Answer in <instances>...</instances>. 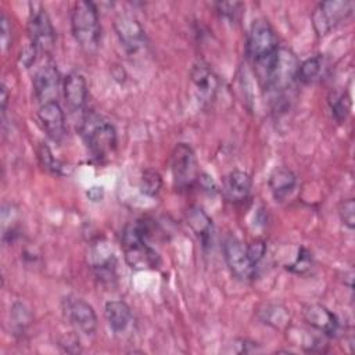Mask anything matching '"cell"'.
I'll return each instance as SVG.
<instances>
[{"label": "cell", "instance_id": "6da1fadb", "mask_svg": "<svg viewBox=\"0 0 355 355\" xmlns=\"http://www.w3.org/2000/svg\"><path fill=\"white\" fill-rule=\"evenodd\" d=\"M79 130L89 153L97 161L105 159L116 147V130L114 125L94 112L83 118Z\"/></svg>", "mask_w": 355, "mask_h": 355}, {"label": "cell", "instance_id": "7a4b0ae2", "mask_svg": "<svg viewBox=\"0 0 355 355\" xmlns=\"http://www.w3.org/2000/svg\"><path fill=\"white\" fill-rule=\"evenodd\" d=\"M71 29L78 44L86 50L97 49L101 35L98 11L93 1H76L71 11Z\"/></svg>", "mask_w": 355, "mask_h": 355}, {"label": "cell", "instance_id": "3957f363", "mask_svg": "<svg viewBox=\"0 0 355 355\" xmlns=\"http://www.w3.org/2000/svg\"><path fill=\"white\" fill-rule=\"evenodd\" d=\"M279 50V39L275 29L266 19H255L251 24L247 36L245 53L247 57L259 68L265 67L268 61Z\"/></svg>", "mask_w": 355, "mask_h": 355}, {"label": "cell", "instance_id": "277c9868", "mask_svg": "<svg viewBox=\"0 0 355 355\" xmlns=\"http://www.w3.org/2000/svg\"><path fill=\"white\" fill-rule=\"evenodd\" d=\"M298 65L300 62L291 50L279 47L276 54L262 67L266 87L273 92L287 89L297 75Z\"/></svg>", "mask_w": 355, "mask_h": 355}, {"label": "cell", "instance_id": "5b68a950", "mask_svg": "<svg viewBox=\"0 0 355 355\" xmlns=\"http://www.w3.org/2000/svg\"><path fill=\"white\" fill-rule=\"evenodd\" d=\"M171 172L175 187L190 189L198 178V166L194 150L187 143H178L171 154Z\"/></svg>", "mask_w": 355, "mask_h": 355}, {"label": "cell", "instance_id": "8992f818", "mask_svg": "<svg viewBox=\"0 0 355 355\" xmlns=\"http://www.w3.org/2000/svg\"><path fill=\"white\" fill-rule=\"evenodd\" d=\"M354 11V3L348 0H327L319 3L312 12V25L316 35L324 36Z\"/></svg>", "mask_w": 355, "mask_h": 355}, {"label": "cell", "instance_id": "52a82bcc", "mask_svg": "<svg viewBox=\"0 0 355 355\" xmlns=\"http://www.w3.org/2000/svg\"><path fill=\"white\" fill-rule=\"evenodd\" d=\"M28 35L31 43L42 53H51L55 43V31L51 19L43 7L33 8L28 19Z\"/></svg>", "mask_w": 355, "mask_h": 355}, {"label": "cell", "instance_id": "ba28073f", "mask_svg": "<svg viewBox=\"0 0 355 355\" xmlns=\"http://www.w3.org/2000/svg\"><path fill=\"white\" fill-rule=\"evenodd\" d=\"M62 312L67 320L86 336H92L97 330V316L93 306L82 298L65 297L62 300Z\"/></svg>", "mask_w": 355, "mask_h": 355}, {"label": "cell", "instance_id": "9c48e42d", "mask_svg": "<svg viewBox=\"0 0 355 355\" xmlns=\"http://www.w3.org/2000/svg\"><path fill=\"white\" fill-rule=\"evenodd\" d=\"M223 257L230 272L240 280H250L255 275V266L251 263L245 245L236 239L229 236L223 241Z\"/></svg>", "mask_w": 355, "mask_h": 355}, {"label": "cell", "instance_id": "30bf717a", "mask_svg": "<svg viewBox=\"0 0 355 355\" xmlns=\"http://www.w3.org/2000/svg\"><path fill=\"white\" fill-rule=\"evenodd\" d=\"M114 29L118 40L128 54H135L146 44V33L140 22L132 15H119L115 18Z\"/></svg>", "mask_w": 355, "mask_h": 355}, {"label": "cell", "instance_id": "8fae6325", "mask_svg": "<svg viewBox=\"0 0 355 355\" xmlns=\"http://www.w3.org/2000/svg\"><path fill=\"white\" fill-rule=\"evenodd\" d=\"M60 87V72L54 62H47L40 67L33 76V92L40 105L57 101Z\"/></svg>", "mask_w": 355, "mask_h": 355}, {"label": "cell", "instance_id": "7c38bea8", "mask_svg": "<svg viewBox=\"0 0 355 355\" xmlns=\"http://www.w3.org/2000/svg\"><path fill=\"white\" fill-rule=\"evenodd\" d=\"M37 121L46 135L55 143H61L67 133L65 114L58 101H50L40 105Z\"/></svg>", "mask_w": 355, "mask_h": 355}, {"label": "cell", "instance_id": "4fadbf2b", "mask_svg": "<svg viewBox=\"0 0 355 355\" xmlns=\"http://www.w3.org/2000/svg\"><path fill=\"white\" fill-rule=\"evenodd\" d=\"M125 262L133 270H153L161 263L158 252L147 244L144 240H137L129 244H123Z\"/></svg>", "mask_w": 355, "mask_h": 355}, {"label": "cell", "instance_id": "5bb4252c", "mask_svg": "<svg viewBox=\"0 0 355 355\" xmlns=\"http://www.w3.org/2000/svg\"><path fill=\"white\" fill-rule=\"evenodd\" d=\"M302 318L318 333L326 337H336L340 331V322L337 316L320 304H308L302 309Z\"/></svg>", "mask_w": 355, "mask_h": 355}, {"label": "cell", "instance_id": "9a60e30c", "mask_svg": "<svg viewBox=\"0 0 355 355\" xmlns=\"http://www.w3.org/2000/svg\"><path fill=\"white\" fill-rule=\"evenodd\" d=\"M191 83L198 98L202 103H211L219 89V79L216 73L204 62H197L190 72Z\"/></svg>", "mask_w": 355, "mask_h": 355}, {"label": "cell", "instance_id": "2e32d148", "mask_svg": "<svg viewBox=\"0 0 355 355\" xmlns=\"http://www.w3.org/2000/svg\"><path fill=\"white\" fill-rule=\"evenodd\" d=\"M64 98L68 108L73 112L85 108L87 101V85L82 73L69 72L62 83Z\"/></svg>", "mask_w": 355, "mask_h": 355}, {"label": "cell", "instance_id": "e0dca14e", "mask_svg": "<svg viewBox=\"0 0 355 355\" xmlns=\"http://www.w3.org/2000/svg\"><path fill=\"white\" fill-rule=\"evenodd\" d=\"M92 268L96 276L103 282H111L115 279V265L116 259L114 257L112 250H110L105 244H97L92 250Z\"/></svg>", "mask_w": 355, "mask_h": 355}, {"label": "cell", "instance_id": "ac0fdd59", "mask_svg": "<svg viewBox=\"0 0 355 355\" xmlns=\"http://www.w3.org/2000/svg\"><path fill=\"white\" fill-rule=\"evenodd\" d=\"M268 184L273 198L276 201H283L294 191L297 186V176L291 169L286 166H277L269 175Z\"/></svg>", "mask_w": 355, "mask_h": 355}, {"label": "cell", "instance_id": "d6986e66", "mask_svg": "<svg viewBox=\"0 0 355 355\" xmlns=\"http://www.w3.org/2000/svg\"><path fill=\"white\" fill-rule=\"evenodd\" d=\"M251 186V176L244 171L234 169L225 179L223 193L230 202H240L250 196Z\"/></svg>", "mask_w": 355, "mask_h": 355}, {"label": "cell", "instance_id": "ffe728a7", "mask_svg": "<svg viewBox=\"0 0 355 355\" xmlns=\"http://www.w3.org/2000/svg\"><path fill=\"white\" fill-rule=\"evenodd\" d=\"M104 313L110 329L116 334L125 333L130 327L133 320L129 305L119 300L108 301L104 306Z\"/></svg>", "mask_w": 355, "mask_h": 355}, {"label": "cell", "instance_id": "44dd1931", "mask_svg": "<svg viewBox=\"0 0 355 355\" xmlns=\"http://www.w3.org/2000/svg\"><path fill=\"white\" fill-rule=\"evenodd\" d=\"M187 225L196 233V236L201 240L202 245H208L212 239L214 225L211 216L201 207H191L186 215Z\"/></svg>", "mask_w": 355, "mask_h": 355}, {"label": "cell", "instance_id": "7402d4cb", "mask_svg": "<svg viewBox=\"0 0 355 355\" xmlns=\"http://www.w3.org/2000/svg\"><path fill=\"white\" fill-rule=\"evenodd\" d=\"M259 319L262 323L276 329V330H284L290 326V313L283 305L270 304L266 305L265 309L259 312Z\"/></svg>", "mask_w": 355, "mask_h": 355}, {"label": "cell", "instance_id": "603a6c76", "mask_svg": "<svg viewBox=\"0 0 355 355\" xmlns=\"http://www.w3.org/2000/svg\"><path fill=\"white\" fill-rule=\"evenodd\" d=\"M323 72V57L322 55H313L311 58H306L302 61L297 68L295 78L305 85L313 83L319 79V76Z\"/></svg>", "mask_w": 355, "mask_h": 355}, {"label": "cell", "instance_id": "cb8c5ba5", "mask_svg": "<svg viewBox=\"0 0 355 355\" xmlns=\"http://www.w3.org/2000/svg\"><path fill=\"white\" fill-rule=\"evenodd\" d=\"M11 326L15 336H22L32 322V313L29 308L22 302H14L11 306Z\"/></svg>", "mask_w": 355, "mask_h": 355}, {"label": "cell", "instance_id": "d4e9b609", "mask_svg": "<svg viewBox=\"0 0 355 355\" xmlns=\"http://www.w3.org/2000/svg\"><path fill=\"white\" fill-rule=\"evenodd\" d=\"M140 191L147 197H155L161 187H162V178L158 171L153 168H147L141 172L140 183H139Z\"/></svg>", "mask_w": 355, "mask_h": 355}, {"label": "cell", "instance_id": "484cf974", "mask_svg": "<svg viewBox=\"0 0 355 355\" xmlns=\"http://www.w3.org/2000/svg\"><path fill=\"white\" fill-rule=\"evenodd\" d=\"M37 159H39L40 166L44 171H47L49 173H53V175H64L65 173V171H64L65 165L60 159H57L53 155L50 147L43 143L37 148Z\"/></svg>", "mask_w": 355, "mask_h": 355}, {"label": "cell", "instance_id": "4316f807", "mask_svg": "<svg viewBox=\"0 0 355 355\" xmlns=\"http://www.w3.org/2000/svg\"><path fill=\"white\" fill-rule=\"evenodd\" d=\"M330 107H331V114L334 119L338 123H343L347 119L351 110V97L348 96V93L336 94L330 101Z\"/></svg>", "mask_w": 355, "mask_h": 355}, {"label": "cell", "instance_id": "83f0119b", "mask_svg": "<svg viewBox=\"0 0 355 355\" xmlns=\"http://www.w3.org/2000/svg\"><path fill=\"white\" fill-rule=\"evenodd\" d=\"M311 268H312V254L304 247L298 248L295 259L290 265H287V269L290 272L298 273V275L308 272Z\"/></svg>", "mask_w": 355, "mask_h": 355}, {"label": "cell", "instance_id": "f1b7e54d", "mask_svg": "<svg viewBox=\"0 0 355 355\" xmlns=\"http://www.w3.org/2000/svg\"><path fill=\"white\" fill-rule=\"evenodd\" d=\"M338 214H340V219L344 223V226H347L349 230H352L355 226V202H354V200L347 198V200L341 201Z\"/></svg>", "mask_w": 355, "mask_h": 355}, {"label": "cell", "instance_id": "f546056e", "mask_svg": "<svg viewBox=\"0 0 355 355\" xmlns=\"http://www.w3.org/2000/svg\"><path fill=\"white\" fill-rule=\"evenodd\" d=\"M215 7H216V11L220 14V17L234 22L239 18L240 12H241L243 4L241 3H236V1H233V3L232 1L230 3L219 1V3H215Z\"/></svg>", "mask_w": 355, "mask_h": 355}, {"label": "cell", "instance_id": "4dcf8cb0", "mask_svg": "<svg viewBox=\"0 0 355 355\" xmlns=\"http://www.w3.org/2000/svg\"><path fill=\"white\" fill-rule=\"evenodd\" d=\"M245 250H247V255L251 261V263L257 268L258 263L263 259L265 257V252H266V244L265 241L257 239V240H252L250 244L245 245Z\"/></svg>", "mask_w": 355, "mask_h": 355}, {"label": "cell", "instance_id": "1f68e13d", "mask_svg": "<svg viewBox=\"0 0 355 355\" xmlns=\"http://www.w3.org/2000/svg\"><path fill=\"white\" fill-rule=\"evenodd\" d=\"M0 39H1V49L3 51H7L12 42V28L8 17L3 12L0 17Z\"/></svg>", "mask_w": 355, "mask_h": 355}, {"label": "cell", "instance_id": "d6a6232c", "mask_svg": "<svg viewBox=\"0 0 355 355\" xmlns=\"http://www.w3.org/2000/svg\"><path fill=\"white\" fill-rule=\"evenodd\" d=\"M227 345H234L239 348H234L232 352H237V354H250V352H258L261 351V347L258 343L245 340V338H237L233 341V344H227Z\"/></svg>", "mask_w": 355, "mask_h": 355}, {"label": "cell", "instance_id": "836d02e7", "mask_svg": "<svg viewBox=\"0 0 355 355\" xmlns=\"http://www.w3.org/2000/svg\"><path fill=\"white\" fill-rule=\"evenodd\" d=\"M37 51H39L37 47L29 42L26 46H24V49H22L21 53H19V62H21L25 68L32 67V64H33L35 60H36Z\"/></svg>", "mask_w": 355, "mask_h": 355}, {"label": "cell", "instance_id": "e575fe53", "mask_svg": "<svg viewBox=\"0 0 355 355\" xmlns=\"http://www.w3.org/2000/svg\"><path fill=\"white\" fill-rule=\"evenodd\" d=\"M60 347L65 352H80V345H79V338L73 333H68L60 340Z\"/></svg>", "mask_w": 355, "mask_h": 355}, {"label": "cell", "instance_id": "d590c367", "mask_svg": "<svg viewBox=\"0 0 355 355\" xmlns=\"http://www.w3.org/2000/svg\"><path fill=\"white\" fill-rule=\"evenodd\" d=\"M197 183L200 184V187H201L204 191H207V193H209V194H214V193L218 191V186H216L215 180L212 179V176H209V175H207V173L198 175Z\"/></svg>", "mask_w": 355, "mask_h": 355}, {"label": "cell", "instance_id": "8d00e7d4", "mask_svg": "<svg viewBox=\"0 0 355 355\" xmlns=\"http://www.w3.org/2000/svg\"><path fill=\"white\" fill-rule=\"evenodd\" d=\"M86 196L90 201L93 202H98L103 200L104 197V187L103 186H92L87 191H86Z\"/></svg>", "mask_w": 355, "mask_h": 355}, {"label": "cell", "instance_id": "74e56055", "mask_svg": "<svg viewBox=\"0 0 355 355\" xmlns=\"http://www.w3.org/2000/svg\"><path fill=\"white\" fill-rule=\"evenodd\" d=\"M7 103H8V92H7V87L4 85H1V111H3V114L6 112Z\"/></svg>", "mask_w": 355, "mask_h": 355}]
</instances>
